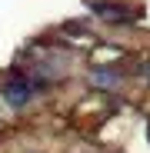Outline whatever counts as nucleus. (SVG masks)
<instances>
[{"label":"nucleus","mask_w":150,"mask_h":153,"mask_svg":"<svg viewBox=\"0 0 150 153\" xmlns=\"http://www.w3.org/2000/svg\"><path fill=\"white\" fill-rule=\"evenodd\" d=\"M34 90H37V87H34L30 80H23V76H13V80L4 83V97H7V103H10V107H23V103L30 100Z\"/></svg>","instance_id":"f257e3e1"},{"label":"nucleus","mask_w":150,"mask_h":153,"mask_svg":"<svg viewBox=\"0 0 150 153\" xmlns=\"http://www.w3.org/2000/svg\"><path fill=\"white\" fill-rule=\"evenodd\" d=\"M90 83H93V87H100V90H113V87L120 83V76H117V73H110V70H93Z\"/></svg>","instance_id":"f03ea898"}]
</instances>
